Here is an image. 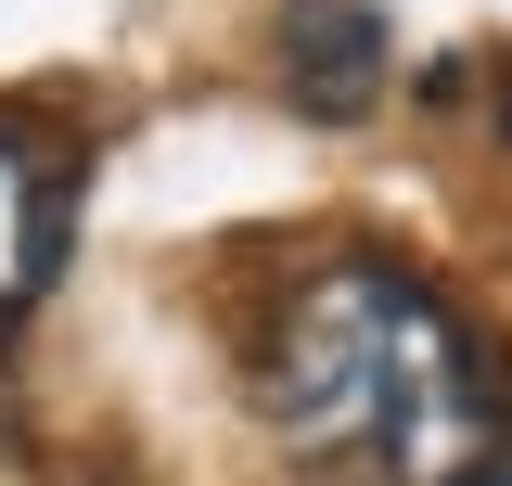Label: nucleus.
Returning a JSON list of instances; mask_svg holds the SVG:
<instances>
[{
	"label": "nucleus",
	"instance_id": "nucleus-4",
	"mask_svg": "<svg viewBox=\"0 0 512 486\" xmlns=\"http://www.w3.org/2000/svg\"><path fill=\"white\" fill-rule=\"evenodd\" d=\"M474 486H512V448H500V461H487V474H474Z\"/></svg>",
	"mask_w": 512,
	"mask_h": 486
},
{
	"label": "nucleus",
	"instance_id": "nucleus-2",
	"mask_svg": "<svg viewBox=\"0 0 512 486\" xmlns=\"http://www.w3.org/2000/svg\"><path fill=\"white\" fill-rule=\"evenodd\" d=\"M282 77H295L308 116H359L384 77V26L359 0H282Z\"/></svg>",
	"mask_w": 512,
	"mask_h": 486
},
{
	"label": "nucleus",
	"instance_id": "nucleus-1",
	"mask_svg": "<svg viewBox=\"0 0 512 486\" xmlns=\"http://www.w3.org/2000/svg\"><path fill=\"white\" fill-rule=\"evenodd\" d=\"M256 410L320 486H474L512 448L500 371L410 269H320L269 307Z\"/></svg>",
	"mask_w": 512,
	"mask_h": 486
},
{
	"label": "nucleus",
	"instance_id": "nucleus-3",
	"mask_svg": "<svg viewBox=\"0 0 512 486\" xmlns=\"http://www.w3.org/2000/svg\"><path fill=\"white\" fill-rule=\"evenodd\" d=\"M52 243H64V167L39 154V141H13V128H0V333L39 307Z\"/></svg>",
	"mask_w": 512,
	"mask_h": 486
}]
</instances>
